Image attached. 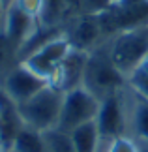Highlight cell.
Here are the masks:
<instances>
[{
    "instance_id": "5",
    "label": "cell",
    "mask_w": 148,
    "mask_h": 152,
    "mask_svg": "<svg viewBox=\"0 0 148 152\" xmlns=\"http://www.w3.org/2000/svg\"><path fill=\"white\" fill-rule=\"evenodd\" d=\"M69 51H71L69 39L66 36L64 38L56 36V38L49 39L47 43H43L39 49L30 53V55L21 62L25 64L26 68H30L34 73H38V75H41V77H45L49 81Z\"/></svg>"
},
{
    "instance_id": "16",
    "label": "cell",
    "mask_w": 148,
    "mask_h": 152,
    "mask_svg": "<svg viewBox=\"0 0 148 152\" xmlns=\"http://www.w3.org/2000/svg\"><path fill=\"white\" fill-rule=\"evenodd\" d=\"M107 152H141V150H139V147L131 141V139L122 135V137L114 139V141H111Z\"/></svg>"
},
{
    "instance_id": "9",
    "label": "cell",
    "mask_w": 148,
    "mask_h": 152,
    "mask_svg": "<svg viewBox=\"0 0 148 152\" xmlns=\"http://www.w3.org/2000/svg\"><path fill=\"white\" fill-rule=\"evenodd\" d=\"M34 23L36 19L30 17L26 11H23L17 4H11L8 10H6V36L9 39V45L13 49L15 55H19L21 47L25 45L30 36L36 30H34Z\"/></svg>"
},
{
    "instance_id": "8",
    "label": "cell",
    "mask_w": 148,
    "mask_h": 152,
    "mask_svg": "<svg viewBox=\"0 0 148 152\" xmlns=\"http://www.w3.org/2000/svg\"><path fill=\"white\" fill-rule=\"evenodd\" d=\"M96 126L101 139H114L122 137L124 133V109H122V98L120 92L107 96L99 103V111L96 115Z\"/></svg>"
},
{
    "instance_id": "10",
    "label": "cell",
    "mask_w": 148,
    "mask_h": 152,
    "mask_svg": "<svg viewBox=\"0 0 148 152\" xmlns=\"http://www.w3.org/2000/svg\"><path fill=\"white\" fill-rule=\"evenodd\" d=\"M101 34H103V28H101V23H99V15L98 13H86V15L77 19L71 32L66 38L69 39L73 49L90 53V47L96 43V39Z\"/></svg>"
},
{
    "instance_id": "13",
    "label": "cell",
    "mask_w": 148,
    "mask_h": 152,
    "mask_svg": "<svg viewBox=\"0 0 148 152\" xmlns=\"http://www.w3.org/2000/svg\"><path fill=\"white\" fill-rule=\"evenodd\" d=\"M41 133H43L49 152H77L75 145L71 141V135L68 132H62L58 128H51V130H45Z\"/></svg>"
},
{
    "instance_id": "6",
    "label": "cell",
    "mask_w": 148,
    "mask_h": 152,
    "mask_svg": "<svg viewBox=\"0 0 148 152\" xmlns=\"http://www.w3.org/2000/svg\"><path fill=\"white\" fill-rule=\"evenodd\" d=\"M49 86V81L41 75L34 73L30 68H26L23 62H19L11 72L6 75L4 81V90L8 100L13 105H19L23 102L30 100L32 96H36L38 92H41Z\"/></svg>"
},
{
    "instance_id": "22",
    "label": "cell",
    "mask_w": 148,
    "mask_h": 152,
    "mask_svg": "<svg viewBox=\"0 0 148 152\" xmlns=\"http://www.w3.org/2000/svg\"><path fill=\"white\" fill-rule=\"evenodd\" d=\"M0 152H6V150H0Z\"/></svg>"
},
{
    "instance_id": "21",
    "label": "cell",
    "mask_w": 148,
    "mask_h": 152,
    "mask_svg": "<svg viewBox=\"0 0 148 152\" xmlns=\"http://www.w3.org/2000/svg\"><path fill=\"white\" fill-rule=\"evenodd\" d=\"M111 2H118V0H111Z\"/></svg>"
},
{
    "instance_id": "19",
    "label": "cell",
    "mask_w": 148,
    "mask_h": 152,
    "mask_svg": "<svg viewBox=\"0 0 148 152\" xmlns=\"http://www.w3.org/2000/svg\"><path fill=\"white\" fill-rule=\"evenodd\" d=\"M0 150H4V148H2V135H0Z\"/></svg>"
},
{
    "instance_id": "20",
    "label": "cell",
    "mask_w": 148,
    "mask_h": 152,
    "mask_svg": "<svg viewBox=\"0 0 148 152\" xmlns=\"http://www.w3.org/2000/svg\"><path fill=\"white\" fill-rule=\"evenodd\" d=\"M4 8V4H2V0H0V10H2Z\"/></svg>"
},
{
    "instance_id": "17",
    "label": "cell",
    "mask_w": 148,
    "mask_h": 152,
    "mask_svg": "<svg viewBox=\"0 0 148 152\" xmlns=\"http://www.w3.org/2000/svg\"><path fill=\"white\" fill-rule=\"evenodd\" d=\"M13 4H17L23 11H26L34 19H39L41 8H43V0H15Z\"/></svg>"
},
{
    "instance_id": "4",
    "label": "cell",
    "mask_w": 148,
    "mask_h": 152,
    "mask_svg": "<svg viewBox=\"0 0 148 152\" xmlns=\"http://www.w3.org/2000/svg\"><path fill=\"white\" fill-rule=\"evenodd\" d=\"M99 103L101 102L90 90H86L82 85L64 92L62 111H60V118H58L56 128L62 132L71 133L75 128L96 120V115L99 111Z\"/></svg>"
},
{
    "instance_id": "7",
    "label": "cell",
    "mask_w": 148,
    "mask_h": 152,
    "mask_svg": "<svg viewBox=\"0 0 148 152\" xmlns=\"http://www.w3.org/2000/svg\"><path fill=\"white\" fill-rule=\"evenodd\" d=\"M86 58H88L86 51H79V49L71 47V51L66 55V58L60 62V66L56 68V72L49 79V85L58 88L60 92H68V90L75 88V86H81Z\"/></svg>"
},
{
    "instance_id": "23",
    "label": "cell",
    "mask_w": 148,
    "mask_h": 152,
    "mask_svg": "<svg viewBox=\"0 0 148 152\" xmlns=\"http://www.w3.org/2000/svg\"><path fill=\"white\" fill-rule=\"evenodd\" d=\"M9 152H13V150H9Z\"/></svg>"
},
{
    "instance_id": "18",
    "label": "cell",
    "mask_w": 148,
    "mask_h": 152,
    "mask_svg": "<svg viewBox=\"0 0 148 152\" xmlns=\"http://www.w3.org/2000/svg\"><path fill=\"white\" fill-rule=\"evenodd\" d=\"M11 55H15V53H13V49H11V45H9V39H8L4 30H0V69H4L6 62L9 60Z\"/></svg>"
},
{
    "instance_id": "14",
    "label": "cell",
    "mask_w": 148,
    "mask_h": 152,
    "mask_svg": "<svg viewBox=\"0 0 148 152\" xmlns=\"http://www.w3.org/2000/svg\"><path fill=\"white\" fill-rule=\"evenodd\" d=\"M133 124H135V130H137L139 137L148 141V100H144L141 96H137V103H135Z\"/></svg>"
},
{
    "instance_id": "12",
    "label": "cell",
    "mask_w": 148,
    "mask_h": 152,
    "mask_svg": "<svg viewBox=\"0 0 148 152\" xmlns=\"http://www.w3.org/2000/svg\"><path fill=\"white\" fill-rule=\"evenodd\" d=\"M69 135H71V141L75 145L77 152H96L98 143L101 139L99 137V132H98V126H96V120L86 122V124L75 128Z\"/></svg>"
},
{
    "instance_id": "2",
    "label": "cell",
    "mask_w": 148,
    "mask_h": 152,
    "mask_svg": "<svg viewBox=\"0 0 148 152\" xmlns=\"http://www.w3.org/2000/svg\"><path fill=\"white\" fill-rule=\"evenodd\" d=\"M62 102L64 92L49 85L36 96H32L30 100L15 105V109L19 115V120L25 126L38 132H45L51 128H56L62 111Z\"/></svg>"
},
{
    "instance_id": "3",
    "label": "cell",
    "mask_w": 148,
    "mask_h": 152,
    "mask_svg": "<svg viewBox=\"0 0 148 152\" xmlns=\"http://www.w3.org/2000/svg\"><path fill=\"white\" fill-rule=\"evenodd\" d=\"M109 51L114 66L128 79L148 58V25L118 32Z\"/></svg>"
},
{
    "instance_id": "11",
    "label": "cell",
    "mask_w": 148,
    "mask_h": 152,
    "mask_svg": "<svg viewBox=\"0 0 148 152\" xmlns=\"http://www.w3.org/2000/svg\"><path fill=\"white\" fill-rule=\"evenodd\" d=\"M13 152H49L43 139V133L38 130H32L28 126H23L11 145Z\"/></svg>"
},
{
    "instance_id": "1",
    "label": "cell",
    "mask_w": 148,
    "mask_h": 152,
    "mask_svg": "<svg viewBox=\"0 0 148 152\" xmlns=\"http://www.w3.org/2000/svg\"><path fill=\"white\" fill-rule=\"evenodd\" d=\"M124 79H126V75L114 66L111 58V51L96 49L88 53L85 75H82V86L90 90L99 102L111 94L120 92Z\"/></svg>"
},
{
    "instance_id": "15",
    "label": "cell",
    "mask_w": 148,
    "mask_h": 152,
    "mask_svg": "<svg viewBox=\"0 0 148 152\" xmlns=\"http://www.w3.org/2000/svg\"><path fill=\"white\" fill-rule=\"evenodd\" d=\"M128 81L131 85V88L135 90V94L148 100V58L129 75Z\"/></svg>"
}]
</instances>
